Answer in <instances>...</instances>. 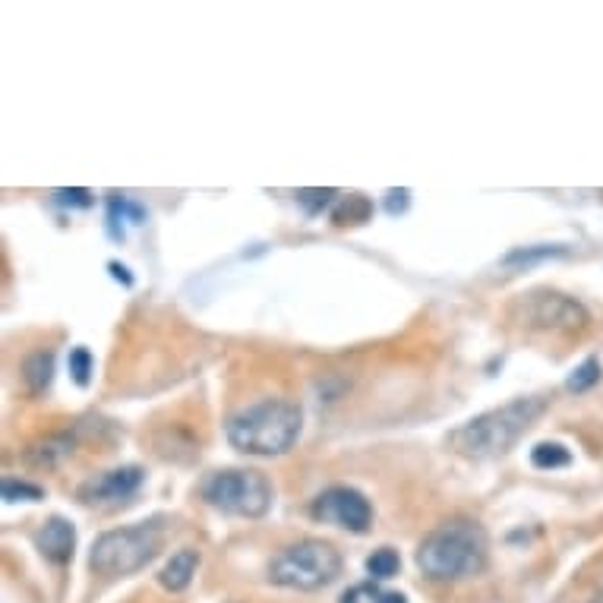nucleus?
Masks as SVG:
<instances>
[{
  "label": "nucleus",
  "instance_id": "1",
  "mask_svg": "<svg viewBox=\"0 0 603 603\" xmlns=\"http://www.w3.org/2000/svg\"><path fill=\"white\" fill-rule=\"evenodd\" d=\"M544 398H515L509 405L477 414L468 424H461L449 433V449L468 461H487L506 455L515 442L531 430L534 420L544 414Z\"/></svg>",
  "mask_w": 603,
  "mask_h": 603
},
{
  "label": "nucleus",
  "instance_id": "2",
  "mask_svg": "<svg viewBox=\"0 0 603 603\" xmlns=\"http://www.w3.org/2000/svg\"><path fill=\"white\" fill-rule=\"evenodd\" d=\"M487 550V531L477 521L455 518L424 537V544L417 547V569L430 581L474 578L487 566Z\"/></svg>",
  "mask_w": 603,
  "mask_h": 603
},
{
  "label": "nucleus",
  "instance_id": "3",
  "mask_svg": "<svg viewBox=\"0 0 603 603\" xmlns=\"http://www.w3.org/2000/svg\"><path fill=\"white\" fill-rule=\"evenodd\" d=\"M300 427H304V414H300L294 401L266 398L244 411H237L228 420L225 433L237 452L272 458V455H285L294 446Z\"/></svg>",
  "mask_w": 603,
  "mask_h": 603
},
{
  "label": "nucleus",
  "instance_id": "4",
  "mask_svg": "<svg viewBox=\"0 0 603 603\" xmlns=\"http://www.w3.org/2000/svg\"><path fill=\"white\" fill-rule=\"evenodd\" d=\"M165 531L158 521H143V525L105 531L92 544L89 566L95 575L105 578H127L139 569H146L149 562L162 550Z\"/></svg>",
  "mask_w": 603,
  "mask_h": 603
},
{
  "label": "nucleus",
  "instance_id": "5",
  "mask_svg": "<svg viewBox=\"0 0 603 603\" xmlns=\"http://www.w3.org/2000/svg\"><path fill=\"white\" fill-rule=\"evenodd\" d=\"M341 553L326 540H300L269 562V581L288 591H319L341 575Z\"/></svg>",
  "mask_w": 603,
  "mask_h": 603
},
{
  "label": "nucleus",
  "instance_id": "6",
  "mask_svg": "<svg viewBox=\"0 0 603 603\" xmlns=\"http://www.w3.org/2000/svg\"><path fill=\"white\" fill-rule=\"evenodd\" d=\"M199 493L212 509L237 518H263L272 509V484L263 471L253 468L215 471L203 480Z\"/></svg>",
  "mask_w": 603,
  "mask_h": 603
},
{
  "label": "nucleus",
  "instance_id": "7",
  "mask_svg": "<svg viewBox=\"0 0 603 603\" xmlns=\"http://www.w3.org/2000/svg\"><path fill=\"white\" fill-rule=\"evenodd\" d=\"M512 316L521 326L537 332H578L591 323L588 310L575 297H566L559 291H531L521 294L512 307Z\"/></svg>",
  "mask_w": 603,
  "mask_h": 603
},
{
  "label": "nucleus",
  "instance_id": "8",
  "mask_svg": "<svg viewBox=\"0 0 603 603\" xmlns=\"http://www.w3.org/2000/svg\"><path fill=\"white\" fill-rule=\"evenodd\" d=\"M310 515L323 525H335L351 534H367L373 525V506L370 499L354 487H329L323 490L310 506Z\"/></svg>",
  "mask_w": 603,
  "mask_h": 603
},
{
  "label": "nucleus",
  "instance_id": "9",
  "mask_svg": "<svg viewBox=\"0 0 603 603\" xmlns=\"http://www.w3.org/2000/svg\"><path fill=\"white\" fill-rule=\"evenodd\" d=\"M139 487H143V471L127 465V468H114V471L89 477L76 496L89 509H117L124 506Z\"/></svg>",
  "mask_w": 603,
  "mask_h": 603
},
{
  "label": "nucleus",
  "instance_id": "10",
  "mask_svg": "<svg viewBox=\"0 0 603 603\" xmlns=\"http://www.w3.org/2000/svg\"><path fill=\"white\" fill-rule=\"evenodd\" d=\"M35 547L42 550L45 559L64 566V562L73 559V550H76V528L67 518H48L35 534Z\"/></svg>",
  "mask_w": 603,
  "mask_h": 603
},
{
  "label": "nucleus",
  "instance_id": "11",
  "mask_svg": "<svg viewBox=\"0 0 603 603\" xmlns=\"http://www.w3.org/2000/svg\"><path fill=\"white\" fill-rule=\"evenodd\" d=\"M196 569H199V553L196 550H180L165 562V569H162V575H158V581H162V588H168L171 594H180V591L190 588Z\"/></svg>",
  "mask_w": 603,
  "mask_h": 603
},
{
  "label": "nucleus",
  "instance_id": "12",
  "mask_svg": "<svg viewBox=\"0 0 603 603\" xmlns=\"http://www.w3.org/2000/svg\"><path fill=\"white\" fill-rule=\"evenodd\" d=\"M70 452H73V436L60 433V436H48L42 442H35V446L26 452V458L35 468H57Z\"/></svg>",
  "mask_w": 603,
  "mask_h": 603
},
{
  "label": "nucleus",
  "instance_id": "13",
  "mask_svg": "<svg viewBox=\"0 0 603 603\" xmlns=\"http://www.w3.org/2000/svg\"><path fill=\"white\" fill-rule=\"evenodd\" d=\"M23 379L32 395H45L54 379V354L51 351H35L23 364Z\"/></svg>",
  "mask_w": 603,
  "mask_h": 603
},
{
  "label": "nucleus",
  "instance_id": "14",
  "mask_svg": "<svg viewBox=\"0 0 603 603\" xmlns=\"http://www.w3.org/2000/svg\"><path fill=\"white\" fill-rule=\"evenodd\" d=\"M373 215V203L364 193H348V196H338V203L332 209V221L338 228L345 225H364V221Z\"/></svg>",
  "mask_w": 603,
  "mask_h": 603
},
{
  "label": "nucleus",
  "instance_id": "15",
  "mask_svg": "<svg viewBox=\"0 0 603 603\" xmlns=\"http://www.w3.org/2000/svg\"><path fill=\"white\" fill-rule=\"evenodd\" d=\"M531 465L540 471H556L572 465V452L562 446V442H540V446L531 452Z\"/></svg>",
  "mask_w": 603,
  "mask_h": 603
},
{
  "label": "nucleus",
  "instance_id": "16",
  "mask_svg": "<svg viewBox=\"0 0 603 603\" xmlns=\"http://www.w3.org/2000/svg\"><path fill=\"white\" fill-rule=\"evenodd\" d=\"M398 569H401V559H398V553L392 550V547H383V550H376L370 559H367V572H370V581H386V578H392V575H398Z\"/></svg>",
  "mask_w": 603,
  "mask_h": 603
},
{
  "label": "nucleus",
  "instance_id": "17",
  "mask_svg": "<svg viewBox=\"0 0 603 603\" xmlns=\"http://www.w3.org/2000/svg\"><path fill=\"white\" fill-rule=\"evenodd\" d=\"M553 256H566L562 247H525V250H512L506 259H502V266H531V263H540V259H553Z\"/></svg>",
  "mask_w": 603,
  "mask_h": 603
},
{
  "label": "nucleus",
  "instance_id": "18",
  "mask_svg": "<svg viewBox=\"0 0 603 603\" xmlns=\"http://www.w3.org/2000/svg\"><path fill=\"white\" fill-rule=\"evenodd\" d=\"M597 383H600V360H597V357H588L585 364L572 370V376H569L566 386H569L572 392H588V389L597 386Z\"/></svg>",
  "mask_w": 603,
  "mask_h": 603
},
{
  "label": "nucleus",
  "instance_id": "19",
  "mask_svg": "<svg viewBox=\"0 0 603 603\" xmlns=\"http://www.w3.org/2000/svg\"><path fill=\"white\" fill-rule=\"evenodd\" d=\"M92 370H95V360H92L89 348H73V351H70V373H73V383H76V386H89Z\"/></svg>",
  "mask_w": 603,
  "mask_h": 603
},
{
  "label": "nucleus",
  "instance_id": "20",
  "mask_svg": "<svg viewBox=\"0 0 603 603\" xmlns=\"http://www.w3.org/2000/svg\"><path fill=\"white\" fill-rule=\"evenodd\" d=\"M42 496H45L42 487L26 484V480H13V477L4 480V499L7 502H38Z\"/></svg>",
  "mask_w": 603,
  "mask_h": 603
},
{
  "label": "nucleus",
  "instance_id": "21",
  "mask_svg": "<svg viewBox=\"0 0 603 603\" xmlns=\"http://www.w3.org/2000/svg\"><path fill=\"white\" fill-rule=\"evenodd\" d=\"M297 203L304 206L310 215H319L326 206L338 203V193L335 190H300L297 193Z\"/></svg>",
  "mask_w": 603,
  "mask_h": 603
},
{
  "label": "nucleus",
  "instance_id": "22",
  "mask_svg": "<svg viewBox=\"0 0 603 603\" xmlns=\"http://www.w3.org/2000/svg\"><path fill=\"white\" fill-rule=\"evenodd\" d=\"M54 199L60 206H70V209H89L92 206V193L83 187H73V190H54Z\"/></svg>",
  "mask_w": 603,
  "mask_h": 603
},
{
  "label": "nucleus",
  "instance_id": "23",
  "mask_svg": "<svg viewBox=\"0 0 603 603\" xmlns=\"http://www.w3.org/2000/svg\"><path fill=\"white\" fill-rule=\"evenodd\" d=\"M379 597H383V591L373 588V581H367V585L351 588L345 597H341V603H379Z\"/></svg>",
  "mask_w": 603,
  "mask_h": 603
},
{
  "label": "nucleus",
  "instance_id": "24",
  "mask_svg": "<svg viewBox=\"0 0 603 603\" xmlns=\"http://www.w3.org/2000/svg\"><path fill=\"white\" fill-rule=\"evenodd\" d=\"M386 196H389V199H386V209H389V215L405 212V209H408V203H411V193H408V190H389Z\"/></svg>",
  "mask_w": 603,
  "mask_h": 603
},
{
  "label": "nucleus",
  "instance_id": "25",
  "mask_svg": "<svg viewBox=\"0 0 603 603\" xmlns=\"http://www.w3.org/2000/svg\"><path fill=\"white\" fill-rule=\"evenodd\" d=\"M108 269H111V275H114L117 281H124V285H133V278L127 275V269H124V266H117V263H111Z\"/></svg>",
  "mask_w": 603,
  "mask_h": 603
},
{
  "label": "nucleus",
  "instance_id": "26",
  "mask_svg": "<svg viewBox=\"0 0 603 603\" xmlns=\"http://www.w3.org/2000/svg\"><path fill=\"white\" fill-rule=\"evenodd\" d=\"M379 603H408V597H405V594H398V591H383Z\"/></svg>",
  "mask_w": 603,
  "mask_h": 603
},
{
  "label": "nucleus",
  "instance_id": "27",
  "mask_svg": "<svg viewBox=\"0 0 603 603\" xmlns=\"http://www.w3.org/2000/svg\"><path fill=\"white\" fill-rule=\"evenodd\" d=\"M594 603H603V594H600V597H597V600H594Z\"/></svg>",
  "mask_w": 603,
  "mask_h": 603
}]
</instances>
